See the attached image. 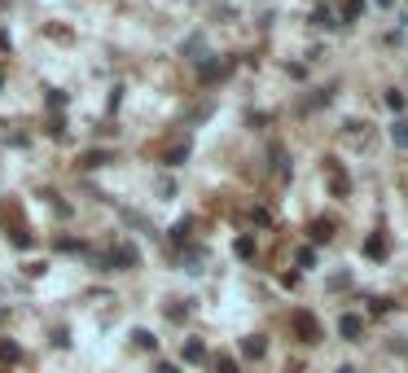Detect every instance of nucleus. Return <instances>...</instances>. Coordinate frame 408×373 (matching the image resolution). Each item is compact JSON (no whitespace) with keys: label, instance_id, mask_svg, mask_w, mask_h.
<instances>
[{"label":"nucleus","instance_id":"6","mask_svg":"<svg viewBox=\"0 0 408 373\" xmlns=\"http://www.w3.org/2000/svg\"><path fill=\"white\" fill-rule=\"evenodd\" d=\"M365 255H369V259H387V237L373 233V237L365 242Z\"/></svg>","mask_w":408,"mask_h":373},{"label":"nucleus","instance_id":"13","mask_svg":"<svg viewBox=\"0 0 408 373\" xmlns=\"http://www.w3.org/2000/svg\"><path fill=\"white\" fill-rule=\"evenodd\" d=\"M189 158V145H176V149H167V167H181Z\"/></svg>","mask_w":408,"mask_h":373},{"label":"nucleus","instance_id":"9","mask_svg":"<svg viewBox=\"0 0 408 373\" xmlns=\"http://www.w3.org/2000/svg\"><path fill=\"white\" fill-rule=\"evenodd\" d=\"M391 141H395L399 149H408V119H395V123H391Z\"/></svg>","mask_w":408,"mask_h":373},{"label":"nucleus","instance_id":"2","mask_svg":"<svg viewBox=\"0 0 408 373\" xmlns=\"http://www.w3.org/2000/svg\"><path fill=\"white\" fill-rule=\"evenodd\" d=\"M136 259H141V255H136V246H127V242H123V246H114V251L106 255V268H136Z\"/></svg>","mask_w":408,"mask_h":373},{"label":"nucleus","instance_id":"22","mask_svg":"<svg viewBox=\"0 0 408 373\" xmlns=\"http://www.w3.org/2000/svg\"><path fill=\"white\" fill-rule=\"evenodd\" d=\"M159 373H181V369H176V364H159Z\"/></svg>","mask_w":408,"mask_h":373},{"label":"nucleus","instance_id":"8","mask_svg":"<svg viewBox=\"0 0 408 373\" xmlns=\"http://www.w3.org/2000/svg\"><path fill=\"white\" fill-rule=\"evenodd\" d=\"M132 342L141 347V352H159V338L149 334V330H132Z\"/></svg>","mask_w":408,"mask_h":373},{"label":"nucleus","instance_id":"5","mask_svg":"<svg viewBox=\"0 0 408 373\" xmlns=\"http://www.w3.org/2000/svg\"><path fill=\"white\" fill-rule=\"evenodd\" d=\"M268 352V338L264 334H250V338H242V356H254V360H259Z\"/></svg>","mask_w":408,"mask_h":373},{"label":"nucleus","instance_id":"21","mask_svg":"<svg viewBox=\"0 0 408 373\" xmlns=\"http://www.w3.org/2000/svg\"><path fill=\"white\" fill-rule=\"evenodd\" d=\"M215 373H237V364L228 360V356H215Z\"/></svg>","mask_w":408,"mask_h":373},{"label":"nucleus","instance_id":"18","mask_svg":"<svg viewBox=\"0 0 408 373\" xmlns=\"http://www.w3.org/2000/svg\"><path fill=\"white\" fill-rule=\"evenodd\" d=\"M299 268H316V251H312V246H303V251H299Z\"/></svg>","mask_w":408,"mask_h":373},{"label":"nucleus","instance_id":"23","mask_svg":"<svg viewBox=\"0 0 408 373\" xmlns=\"http://www.w3.org/2000/svg\"><path fill=\"white\" fill-rule=\"evenodd\" d=\"M338 373H360V369H355V364H343V369H338Z\"/></svg>","mask_w":408,"mask_h":373},{"label":"nucleus","instance_id":"20","mask_svg":"<svg viewBox=\"0 0 408 373\" xmlns=\"http://www.w3.org/2000/svg\"><path fill=\"white\" fill-rule=\"evenodd\" d=\"M360 9H365L360 0H347V5H343V18H347V22H351V18H360Z\"/></svg>","mask_w":408,"mask_h":373},{"label":"nucleus","instance_id":"10","mask_svg":"<svg viewBox=\"0 0 408 373\" xmlns=\"http://www.w3.org/2000/svg\"><path fill=\"white\" fill-rule=\"evenodd\" d=\"M0 360H5V364H18V360H22V347L5 338V342H0Z\"/></svg>","mask_w":408,"mask_h":373},{"label":"nucleus","instance_id":"11","mask_svg":"<svg viewBox=\"0 0 408 373\" xmlns=\"http://www.w3.org/2000/svg\"><path fill=\"white\" fill-rule=\"evenodd\" d=\"M316 27H329V31H334V27H343V22H338V13H334V9H325V5H321V9H316Z\"/></svg>","mask_w":408,"mask_h":373},{"label":"nucleus","instance_id":"19","mask_svg":"<svg viewBox=\"0 0 408 373\" xmlns=\"http://www.w3.org/2000/svg\"><path fill=\"white\" fill-rule=\"evenodd\" d=\"M189 229H193V224H189V220H181V224L171 229V237H176V242H189Z\"/></svg>","mask_w":408,"mask_h":373},{"label":"nucleus","instance_id":"14","mask_svg":"<svg viewBox=\"0 0 408 373\" xmlns=\"http://www.w3.org/2000/svg\"><path fill=\"white\" fill-rule=\"evenodd\" d=\"M80 163L84 167H101V163H110V154H106V149H92V154H84Z\"/></svg>","mask_w":408,"mask_h":373},{"label":"nucleus","instance_id":"17","mask_svg":"<svg viewBox=\"0 0 408 373\" xmlns=\"http://www.w3.org/2000/svg\"><path fill=\"white\" fill-rule=\"evenodd\" d=\"M9 237H14V246H18V251H31V233H22V229H14Z\"/></svg>","mask_w":408,"mask_h":373},{"label":"nucleus","instance_id":"3","mask_svg":"<svg viewBox=\"0 0 408 373\" xmlns=\"http://www.w3.org/2000/svg\"><path fill=\"white\" fill-rule=\"evenodd\" d=\"M338 334H343L347 342H360V338H365V320L355 316V312H347V316L338 320Z\"/></svg>","mask_w":408,"mask_h":373},{"label":"nucleus","instance_id":"1","mask_svg":"<svg viewBox=\"0 0 408 373\" xmlns=\"http://www.w3.org/2000/svg\"><path fill=\"white\" fill-rule=\"evenodd\" d=\"M294 334H299V342H321V320L308 308H299L294 312Z\"/></svg>","mask_w":408,"mask_h":373},{"label":"nucleus","instance_id":"4","mask_svg":"<svg viewBox=\"0 0 408 373\" xmlns=\"http://www.w3.org/2000/svg\"><path fill=\"white\" fill-rule=\"evenodd\" d=\"M181 360H185V364H202V360H207V347H202L198 338H185V347H181Z\"/></svg>","mask_w":408,"mask_h":373},{"label":"nucleus","instance_id":"7","mask_svg":"<svg viewBox=\"0 0 408 373\" xmlns=\"http://www.w3.org/2000/svg\"><path fill=\"white\" fill-rule=\"evenodd\" d=\"M325 167H329V180H334V193L343 198V193H347V176L338 171V163H334V158H325Z\"/></svg>","mask_w":408,"mask_h":373},{"label":"nucleus","instance_id":"12","mask_svg":"<svg viewBox=\"0 0 408 373\" xmlns=\"http://www.w3.org/2000/svg\"><path fill=\"white\" fill-rule=\"evenodd\" d=\"M329 237H334V224H329V220H316V224H312V242H329Z\"/></svg>","mask_w":408,"mask_h":373},{"label":"nucleus","instance_id":"15","mask_svg":"<svg viewBox=\"0 0 408 373\" xmlns=\"http://www.w3.org/2000/svg\"><path fill=\"white\" fill-rule=\"evenodd\" d=\"M233 251H237V259H250V255H254V242H250V237H237Z\"/></svg>","mask_w":408,"mask_h":373},{"label":"nucleus","instance_id":"16","mask_svg":"<svg viewBox=\"0 0 408 373\" xmlns=\"http://www.w3.org/2000/svg\"><path fill=\"white\" fill-rule=\"evenodd\" d=\"M387 106H391V114H404V92L391 88V92H387Z\"/></svg>","mask_w":408,"mask_h":373}]
</instances>
